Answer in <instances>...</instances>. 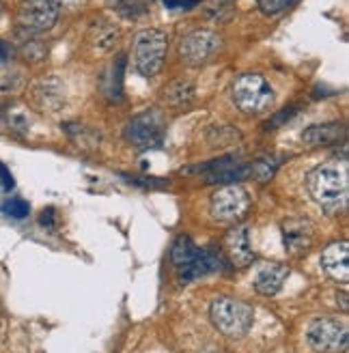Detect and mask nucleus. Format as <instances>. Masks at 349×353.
<instances>
[{"instance_id": "23", "label": "nucleus", "mask_w": 349, "mask_h": 353, "mask_svg": "<svg viewBox=\"0 0 349 353\" xmlns=\"http://www.w3.org/2000/svg\"><path fill=\"white\" fill-rule=\"evenodd\" d=\"M0 211H3V214L9 216V218L22 220V218H28V214H30V205H28L24 199L13 196V199H9V201H5L3 205H0Z\"/></svg>"}, {"instance_id": "24", "label": "nucleus", "mask_w": 349, "mask_h": 353, "mask_svg": "<svg viewBox=\"0 0 349 353\" xmlns=\"http://www.w3.org/2000/svg\"><path fill=\"white\" fill-rule=\"evenodd\" d=\"M295 0H257V7L261 9V13L266 15H276L285 11L287 7H291Z\"/></svg>"}, {"instance_id": "16", "label": "nucleus", "mask_w": 349, "mask_h": 353, "mask_svg": "<svg viewBox=\"0 0 349 353\" xmlns=\"http://www.w3.org/2000/svg\"><path fill=\"white\" fill-rule=\"evenodd\" d=\"M345 123H319V125H310L308 130H304L302 140L308 147H328L345 143Z\"/></svg>"}, {"instance_id": "7", "label": "nucleus", "mask_w": 349, "mask_h": 353, "mask_svg": "<svg viewBox=\"0 0 349 353\" xmlns=\"http://www.w3.org/2000/svg\"><path fill=\"white\" fill-rule=\"evenodd\" d=\"M222 48V37L216 30L209 28H199L195 32L186 34L179 43V57L183 63L190 67H201L212 61L218 50Z\"/></svg>"}, {"instance_id": "21", "label": "nucleus", "mask_w": 349, "mask_h": 353, "mask_svg": "<svg viewBox=\"0 0 349 353\" xmlns=\"http://www.w3.org/2000/svg\"><path fill=\"white\" fill-rule=\"evenodd\" d=\"M281 162L283 160H278V157H259V160H255L250 164V176H255V179L261 183H266L276 174Z\"/></svg>"}, {"instance_id": "29", "label": "nucleus", "mask_w": 349, "mask_h": 353, "mask_svg": "<svg viewBox=\"0 0 349 353\" xmlns=\"http://www.w3.org/2000/svg\"><path fill=\"white\" fill-rule=\"evenodd\" d=\"M13 176H11V172L7 170V166L0 162V190H5V192H9V190H13Z\"/></svg>"}, {"instance_id": "30", "label": "nucleus", "mask_w": 349, "mask_h": 353, "mask_svg": "<svg viewBox=\"0 0 349 353\" xmlns=\"http://www.w3.org/2000/svg\"><path fill=\"white\" fill-rule=\"evenodd\" d=\"M201 3V0H166V7L168 9H192V7H197Z\"/></svg>"}, {"instance_id": "27", "label": "nucleus", "mask_w": 349, "mask_h": 353, "mask_svg": "<svg viewBox=\"0 0 349 353\" xmlns=\"http://www.w3.org/2000/svg\"><path fill=\"white\" fill-rule=\"evenodd\" d=\"M22 52H24L26 59H32V61H39V59L46 57V48L39 41H28Z\"/></svg>"}, {"instance_id": "32", "label": "nucleus", "mask_w": 349, "mask_h": 353, "mask_svg": "<svg viewBox=\"0 0 349 353\" xmlns=\"http://www.w3.org/2000/svg\"><path fill=\"white\" fill-rule=\"evenodd\" d=\"M54 5L59 7H67V9H76L80 5H84V0H54Z\"/></svg>"}, {"instance_id": "15", "label": "nucleus", "mask_w": 349, "mask_h": 353, "mask_svg": "<svg viewBox=\"0 0 349 353\" xmlns=\"http://www.w3.org/2000/svg\"><path fill=\"white\" fill-rule=\"evenodd\" d=\"M289 278V268L283 263H263L255 274L252 285L261 295H276L285 287Z\"/></svg>"}, {"instance_id": "18", "label": "nucleus", "mask_w": 349, "mask_h": 353, "mask_svg": "<svg viewBox=\"0 0 349 353\" xmlns=\"http://www.w3.org/2000/svg\"><path fill=\"white\" fill-rule=\"evenodd\" d=\"M126 57H117L114 63L101 76V91L108 99L121 101L123 97V74H126Z\"/></svg>"}, {"instance_id": "33", "label": "nucleus", "mask_w": 349, "mask_h": 353, "mask_svg": "<svg viewBox=\"0 0 349 353\" xmlns=\"http://www.w3.org/2000/svg\"><path fill=\"white\" fill-rule=\"evenodd\" d=\"M341 306H343V312H347V295L341 293Z\"/></svg>"}, {"instance_id": "11", "label": "nucleus", "mask_w": 349, "mask_h": 353, "mask_svg": "<svg viewBox=\"0 0 349 353\" xmlns=\"http://www.w3.org/2000/svg\"><path fill=\"white\" fill-rule=\"evenodd\" d=\"M59 20V7L54 0H22L17 9V22L30 32L50 30Z\"/></svg>"}, {"instance_id": "9", "label": "nucleus", "mask_w": 349, "mask_h": 353, "mask_svg": "<svg viewBox=\"0 0 349 353\" xmlns=\"http://www.w3.org/2000/svg\"><path fill=\"white\" fill-rule=\"evenodd\" d=\"M250 196L248 192L237 183H229L220 188L209 203L212 216L220 222H237L248 214Z\"/></svg>"}, {"instance_id": "1", "label": "nucleus", "mask_w": 349, "mask_h": 353, "mask_svg": "<svg viewBox=\"0 0 349 353\" xmlns=\"http://www.w3.org/2000/svg\"><path fill=\"white\" fill-rule=\"evenodd\" d=\"M170 259H172L174 270H177L181 285L195 282L201 276L220 272L224 263L222 254L216 248H199L188 235L177 237V241L172 243Z\"/></svg>"}, {"instance_id": "31", "label": "nucleus", "mask_w": 349, "mask_h": 353, "mask_svg": "<svg viewBox=\"0 0 349 353\" xmlns=\"http://www.w3.org/2000/svg\"><path fill=\"white\" fill-rule=\"evenodd\" d=\"M9 61H11V48L0 39V69H3Z\"/></svg>"}, {"instance_id": "19", "label": "nucleus", "mask_w": 349, "mask_h": 353, "mask_svg": "<svg viewBox=\"0 0 349 353\" xmlns=\"http://www.w3.org/2000/svg\"><path fill=\"white\" fill-rule=\"evenodd\" d=\"M197 95V86L192 80L179 78V80H172L170 84L164 86V93L162 99L168 105H174V108H181V105H188Z\"/></svg>"}, {"instance_id": "25", "label": "nucleus", "mask_w": 349, "mask_h": 353, "mask_svg": "<svg viewBox=\"0 0 349 353\" xmlns=\"http://www.w3.org/2000/svg\"><path fill=\"white\" fill-rule=\"evenodd\" d=\"M298 112V105H289V108L281 110V112H276L274 117H270L266 121V130H276V128H281V125H287V121Z\"/></svg>"}, {"instance_id": "35", "label": "nucleus", "mask_w": 349, "mask_h": 353, "mask_svg": "<svg viewBox=\"0 0 349 353\" xmlns=\"http://www.w3.org/2000/svg\"><path fill=\"white\" fill-rule=\"evenodd\" d=\"M141 3H145V5H147V3H151V0H141Z\"/></svg>"}, {"instance_id": "12", "label": "nucleus", "mask_w": 349, "mask_h": 353, "mask_svg": "<svg viewBox=\"0 0 349 353\" xmlns=\"http://www.w3.org/2000/svg\"><path fill=\"white\" fill-rule=\"evenodd\" d=\"M315 231L312 224L304 218H289L283 222V243L285 250L291 256H304L312 248Z\"/></svg>"}, {"instance_id": "2", "label": "nucleus", "mask_w": 349, "mask_h": 353, "mask_svg": "<svg viewBox=\"0 0 349 353\" xmlns=\"http://www.w3.org/2000/svg\"><path fill=\"white\" fill-rule=\"evenodd\" d=\"M308 192L323 209L330 214H337L339 209L347 205V194H349V179L345 166L339 164H323L315 168L308 174Z\"/></svg>"}, {"instance_id": "6", "label": "nucleus", "mask_w": 349, "mask_h": 353, "mask_svg": "<svg viewBox=\"0 0 349 353\" xmlns=\"http://www.w3.org/2000/svg\"><path fill=\"white\" fill-rule=\"evenodd\" d=\"M164 134H166V119L160 110H147L134 117L123 130L126 140L138 149L162 147Z\"/></svg>"}, {"instance_id": "8", "label": "nucleus", "mask_w": 349, "mask_h": 353, "mask_svg": "<svg viewBox=\"0 0 349 353\" xmlns=\"http://www.w3.org/2000/svg\"><path fill=\"white\" fill-rule=\"evenodd\" d=\"M308 345L319 353H345L349 347L347 325L337 319H317L308 325Z\"/></svg>"}, {"instance_id": "14", "label": "nucleus", "mask_w": 349, "mask_h": 353, "mask_svg": "<svg viewBox=\"0 0 349 353\" xmlns=\"http://www.w3.org/2000/svg\"><path fill=\"white\" fill-rule=\"evenodd\" d=\"M321 268L330 278L347 282L349 278V245L347 241H335L321 252Z\"/></svg>"}, {"instance_id": "22", "label": "nucleus", "mask_w": 349, "mask_h": 353, "mask_svg": "<svg viewBox=\"0 0 349 353\" xmlns=\"http://www.w3.org/2000/svg\"><path fill=\"white\" fill-rule=\"evenodd\" d=\"M112 7L117 9V13L126 20H136L147 13V5L141 3V0H114Z\"/></svg>"}, {"instance_id": "3", "label": "nucleus", "mask_w": 349, "mask_h": 353, "mask_svg": "<svg viewBox=\"0 0 349 353\" xmlns=\"http://www.w3.org/2000/svg\"><path fill=\"white\" fill-rule=\"evenodd\" d=\"M209 316L212 323L220 334L229 339H241L250 332L255 323L252 306L239 302L235 297H218L209 306Z\"/></svg>"}, {"instance_id": "20", "label": "nucleus", "mask_w": 349, "mask_h": 353, "mask_svg": "<svg viewBox=\"0 0 349 353\" xmlns=\"http://www.w3.org/2000/svg\"><path fill=\"white\" fill-rule=\"evenodd\" d=\"M121 37L119 26H114L108 20H95L89 28V39L99 50H110Z\"/></svg>"}, {"instance_id": "34", "label": "nucleus", "mask_w": 349, "mask_h": 353, "mask_svg": "<svg viewBox=\"0 0 349 353\" xmlns=\"http://www.w3.org/2000/svg\"><path fill=\"white\" fill-rule=\"evenodd\" d=\"M0 15H3V3H0Z\"/></svg>"}, {"instance_id": "26", "label": "nucleus", "mask_w": 349, "mask_h": 353, "mask_svg": "<svg viewBox=\"0 0 349 353\" xmlns=\"http://www.w3.org/2000/svg\"><path fill=\"white\" fill-rule=\"evenodd\" d=\"M126 179L130 181V183H134V185H143V188H166L168 185V181H164V179H155V176H128V174H123Z\"/></svg>"}, {"instance_id": "4", "label": "nucleus", "mask_w": 349, "mask_h": 353, "mask_svg": "<svg viewBox=\"0 0 349 353\" xmlns=\"http://www.w3.org/2000/svg\"><path fill=\"white\" fill-rule=\"evenodd\" d=\"M168 37L158 28H145L134 37V67L143 78L160 74L166 59Z\"/></svg>"}, {"instance_id": "28", "label": "nucleus", "mask_w": 349, "mask_h": 353, "mask_svg": "<svg viewBox=\"0 0 349 353\" xmlns=\"http://www.w3.org/2000/svg\"><path fill=\"white\" fill-rule=\"evenodd\" d=\"M39 222H41V226L50 228V231H54V226H57V211L52 209V207L43 209V214H41Z\"/></svg>"}, {"instance_id": "13", "label": "nucleus", "mask_w": 349, "mask_h": 353, "mask_svg": "<svg viewBox=\"0 0 349 353\" xmlns=\"http://www.w3.org/2000/svg\"><path fill=\"white\" fill-rule=\"evenodd\" d=\"M224 252H226V259H229L231 265H235V268H248V265L255 261V252H252L246 226H235L226 233Z\"/></svg>"}, {"instance_id": "10", "label": "nucleus", "mask_w": 349, "mask_h": 353, "mask_svg": "<svg viewBox=\"0 0 349 353\" xmlns=\"http://www.w3.org/2000/svg\"><path fill=\"white\" fill-rule=\"evenodd\" d=\"M188 172H205V181L207 183H237L241 179L250 176V164L239 162L237 157L226 155V157H218V160H212L201 166H192L188 168Z\"/></svg>"}, {"instance_id": "17", "label": "nucleus", "mask_w": 349, "mask_h": 353, "mask_svg": "<svg viewBox=\"0 0 349 353\" xmlns=\"http://www.w3.org/2000/svg\"><path fill=\"white\" fill-rule=\"evenodd\" d=\"M34 99L46 110H61L65 105V86L57 78H43L34 84Z\"/></svg>"}, {"instance_id": "5", "label": "nucleus", "mask_w": 349, "mask_h": 353, "mask_svg": "<svg viewBox=\"0 0 349 353\" xmlns=\"http://www.w3.org/2000/svg\"><path fill=\"white\" fill-rule=\"evenodd\" d=\"M233 101L246 114L268 112L274 105V88L259 74H241L233 84Z\"/></svg>"}]
</instances>
